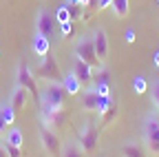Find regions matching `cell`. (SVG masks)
<instances>
[{
    "label": "cell",
    "mask_w": 159,
    "mask_h": 157,
    "mask_svg": "<svg viewBox=\"0 0 159 157\" xmlns=\"http://www.w3.org/2000/svg\"><path fill=\"white\" fill-rule=\"evenodd\" d=\"M73 55H75V60H82V62H86V64L93 67V69L102 67V62H99L97 55H95V47H93L91 35L77 38V40H75V47H73Z\"/></svg>",
    "instance_id": "277c9868"
},
{
    "label": "cell",
    "mask_w": 159,
    "mask_h": 157,
    "mask_svg": "<svg viewBox=\"0 0 159 157\" xmlns=\"http://www.w3.org/2000/svg\"><path fill=\"white\" fill-rule=\"evenodd\" d=\"M16 113H18V111H16V109L11 106V102H9V104H2V117H5L7 126L16 122Z\"/></svg>",
    "instance_id": "7402d4cb"
},
{
    "label": "cell",
    "mask_w": 159,
    "mask_h": 157,
    "mask_svg": "<svg viewBox=\"0 0 159 157\" xmlns=\"http://www.w3.org/2000/svg\"><path fill=\"white\" fill-rule=\"evenodd\" d=\"M124 38H126V42H135V38H137V33H135L133 29H128V31L124 33Z\"/></svg>",
    "instance_id": "83f0119b"
},
{
    "label": "cell",
    "mask_w": 159,
    "mask_h": 157,
    "mask_svg": "<svg viewBox=\"0 0 159 157\" xmlns=\"http://www.w3.org/2000/svg\"><path fill=\"white\" fill-rule=\"evenodd\" d=\"M49 51H51V38H47L42 33H35L33 35V53L38 58H44Z\"/></svg>",
    "instance_id": "9a60e30c"
},
{
    "label": "cell",
    "mask_w": 159,
    "mask_h": 157,
    "mask_svg": "<svg viewBox=\"0 0 159 157\" xmlns=\"http://www.w3.org/2000/svg\"><path fill=\"white\" fill-rule=\"evenodd\" d=\"M5 150L9 157H22V150H20V146H13V144H7L5 142Z\"/></svg>",
    "instance_id": "cb8c5ba5"
},
{
    "label": "cell",
    "mask_w": 159,
    "mask_h": 157,
    "mask_svg": "<svg viewBox=\"0 0 159 157\" xmlns=\"http://www.w3.org/2000/svg\"><path fill=\"white\" fill-rule=\"evenodd\" d=\"M29 91L27 89H22V86H18L16 84V89H13V93H11V97H9V102H11V106L16 109V111H22L25 106H27V102H29Z\"/></svg>",
    "instance_id": "4fadbf2b"
},
{
    "label": "cell",
    "mask_w": 159,
    "mask_h": 157,
    "mask_svg": "<svg viewBox=\"0 0 159 157\" xmlns=\"http://www.w3.org/2000/svg\"><path fill=\"white\" fill-rule=\"evenodd\" d=\"M119 153H122V157H148L146 146H142L139 142H126V144H122Z\"/></svg>",
    "instance_id": "5bb4252c"
},
{
    "label": "cell",
    "mask_w": 159,
    "mask_h": 157,
    "mask_svg": "<svg viewBox=\"0 0 159 157\" xmlns=\"http://www.w3.org/2000/svg\"><path fill=\"white\" fill-rule=\"evenodd\" d=\"M55 25L57 22H55L53 11L47 9V7H40L38 13H35V33H42V35L51 38L53 31H55Z\"/></svg>",
    "instance_id": "ba28073f"
},
{
    "label": "cell",
    "mask_w": 159,
    "mask_h": 157,
    "mask_svg": "<svg viewBox=\"0 0 159 157\" xmlns=\"http://www.w3.org/2000/svg\"><path fill=\"white\" fill-rule=\"evenodd\" d=\"M53 16H55V22H57V25H62V22H69V20H71L69 5H66V2H64V5H60V7L53 11Z\"/></svg>",
    "instance_id": "ffe728a7"
},
{
    "label": "cell",
    "mask_w": 159,
    "mask_h": 157,
    "mask_svg": "<svg viewBox=\"0 0 159 157\" xmlns=\"http://www.w3.org/2000/svg\"><path fill=\"white\" fill-rule=\"evenodd\" d=\"M73 73L77 75V80L82 82L84 86L93 84V67H89L86 62H82V60H75V62H73Z\"/></svg>",
    "instance_id": "8fae6325"
},
{
    "label": "cell",
    "mask_w": 159,
    "mask_h": 157,
    "mask_svg": "<svg viewBox=\"0 0 159 157\" xmlns=\"http://www.w3.org/2000/svg\"><path fill=\"white\" fill-rule=\"evenodd\" d=\"M150 97H152V104H155V109L159 111V80L155 82V86H152V95H150Z\"/></svg>",
    "instance_id": "484cf974"
},
{
    "label": "cell",
    "mask_w": 159,
    "mask_h": 157,
    "mask_svg": "<svg viewBox=\"0 0 159 157\" xmlns=\"http://www.w3.org/2000/svg\"><path fill=\"white\" fill-rule=\"evenodd\" d=\"M62 157H84V150L77 144V140H69L62 146Z\"/></svg>",
    "instance_id": "e0dca14e"
},
{
    "label": "cell",
    "mask_w": 159,
    "mask_h": 157,
    "mask_svg": "<svg viewBox=\"0 0 159 157\" xmlns=\"http://www.w3.org/2000/svg\"><path fill=\"white\" fill-rule=\"evenodd\" d=\"M77 144L82 146L84 153H93L97 150V144H99V131L93 122H84L77 131Z\"/></svg>",
    "instance_id": "8992f818"
},
{
    "label": "cell",
    "mask_w": 159,
    "mask_h": 157,
    "mask_svg": "<svg viewBox=\"0 0 159 157\" xmlns=\"http://www.w3.org/2000/svg\"><path fill=\"white\" fill-rule=\"evenodd\" d=\"M115 117H117V100H113V102H111V106H108L102 115H99V120H102V124L106 126V124H111V122L115 120Z\"/></svg>",
    "instance_id": "d6986e66"
},
{
    "label": "cell",
    "mask_w": 159,
    "mask_h": 157,
    "mask_svg": "<svg viewBox=\"0 0 159 157\" xmlns=\"http://www.w3.org/2000/svg\"><path fill=\"white\" fill-rule=\"evenodd\" d=\"M144 146L150 155H159V111H148L144 117Z\"/></svg>",
    "instance_id": "6da1fadb"
},
{
    "label": "cell",
    "mask_w": 159,
    "mask_h": 157,
    "mask_svg": "<svg viewBox=\"0 0 159 157\" xmlns=\"http://www.w3.org/2000/svg\"><path fill=\"white\" fill-rule=\"evenodd\" d=\"M95 89H97L99 95H111V84H108V82H97Z\"/></svg>",
    "instance_id": "d4e9b609"
},
{
    "label": "cell",
    "mask_w": 159,
    "mask_h": 157,
    "mask_svg": "<svg viewBox=\"0 0 159 157\" xmlns=\"http://www.w3.org/2000/svg\"><path fill=\"white\" fill-rule=\"evenodd\" d=\"M5 142H7V144H13V146H20V148H22L25 135H22V131H20L18 126H13V128H9V133H7V137H5Z\"/></svg>",
    "instance_id": "ac0fdd59"
},
{
    "label": "cell",
    "mask_w": 159,
    "mask_h": 157,
    "mask_svg": "<svg viewBox=\"0 0 159 157\" xmlns=\"http://www.w3.org/2000/svg\"><path fill=\"white\" fill-rule=\"evenodd\" d=\"M133 91L137 93V95H144L146 91H148V80L144 75H137L135 80H133Z\"/></svg>",
    "instance_id": "44dd1931"
},
{
    "label": "cell",
    "mask_w": 159,
    "mask_h": 157,
    "mask_svg": "<svg viewBox=\"0 0 159 157\" xmlns=\"http://www.w3.org/2000/svg\"><path fill=\"white\" fill-rule=\"evenodd\" d=\"M91 40H93V47H95V55H97V60L99 62H106V58H108V35L102 27H97L93 33H91Z\"/></svg>",
    "instance_id": "9c48e42d"
},
{
    "label": "cell",
    "mask_w": 159,
    "mask_h": 157,
    "mask_svg": "<svg viewBox=\"0 0 159 157\" xmlns=\"http://www.w3.org/2000/svg\"><path fill=\"white\" fill-rule=\"evenodd\" d=\"M62 86H64L66 95H80V93L84 91V84L77 80V75H75L73 71H69V73L62 77Z\"/></svg>",
    "instance_id": "7c38bea8"
},
{
    "label": "cell",
    "mask_w": 159,
    "mask_h": 157,
    "mask_svg": "<svg viewBox=\"0 0 159 157\" xmlns=\"http://www.w3.org/2000/svg\"><path fill=\"white\" fill-rule=\"evenodd\" d=\"M40 144H42V148L47 150L49 157H62V142H60V137L55 135L53 128H49V126L40 128Z\"/></svg>",
    "instance_id": "52a82bcc"
},
{
    "label": "cell",
    "mask_w": 159,
    "mask_h": 157,
    "mask_svg": "<svg viewBox=\"0 0 159 157\" xmlns=\"http://www.w3.org/2000/svg\"><path fill=\"white\" fill-rule=\"evenodd\" d=\"M57 27H60V35H62V38H71L73 35V20L62 22V25H57Z\"/></svg>",
    "instance_id": "603a6c76"
},
{
    "label": "cell",
    "mask_w": 159,
    "mask_h": 157,
    "mask_svg": "<svg viewBox=\"0 0 159 157\" xmlns=\"http://www.w3.org/2000/svg\"><path fill=\"white\" fill-rule=\"evenodd\" d=\"M0 157H9L7 150H5V144H0Z\"/></svg>",
    "instance_id": "4dcf8cb0"
},
{
    "label": "cell",
    "mask_w": 159,
    "mask_h": 157,
    "mask_svg": "<svg viewBox=\"0 0 159 157\" xmlns=\"http://www.w3.org/2000/svg\"><path fill=\"white\" fill-rule=\"evenodd\" d=\"M64 100H66V91H64L62 82H44V86L40 89L38 104H49L53 109H64Z\"/></svg>",
    "instance_id": "7a4b0ae2"
},
{
    "label": "cell",
    "mask_w": 159,
    "mask_h": 157,
    "mask_svg": "<svg viewBox=\"0 0 159 157\" xmlns=\"http://www.w3.org/2000/svg\"><path fill=\"white\" fill-rule=\"evenodd\" d=\"M97 102H99V93L95 89V84H89L82 95H80V109L84 113H95L97 111Z\"/></svg>",
    "instance_id": "30bf717a"
},
{
    "label": "cell",
    "mask_w": 159,
    "mask_h": 157,
    "mask_svg": "<svg viewBox=\"0 0 159 157\" xmlns=\"http://www.w3.org/2000/svg\"><path fill=\"white\" fill-rule=\"evenodd\" d=\"M5 128H7V122H5V117H2V104H0V135L5 133Z\"/></svg>",
    "instance_id": "f1b7e54d"
},
{
    "label": "cell",
    "mask_w": 159,
    "mask_h": 157,
    "mask_svg": "<svg viewBox=\"0 0 159 157\" xmlns=\"http://www.w3.org/2000/svg\"><path fill=\"white\" fill-rule=\"evenodd\" d=\"M152 62H155V67H157V69H159V51H157V53H155V55H152Z\"/></svg>",
    "instance_id": "f546056e"
},
{
    "label": "cell",
    "mask_w": 159,
    "mask_h": 157,
    "mask_svg": "<svg viewBox=\"0 0 159 157\" xmlns=\"http://www.w3.org/2000/svg\"><path fill=\"white\" fill-rule=\"evenodd\" d=\"M108 9L115 18H126L128 11H130V0H113Z\"/></svg>",
    "instance_id": "2e32d148"
},
{
    "label": "cell",
    "mask_w": 159,
    "mask_h": 157,
    "mask_svg": "<svg viewBox=\"0 0 159 157\" xmlns=\"http://www.w3.org/2000/svg\"><path fill=\"white\" fill-rule=\"evenodd\" d=\"M38 80H44V82H62V73H60V67L55 62V58L51 53H47L44 58H40V62L33 69Z\"/></svg>",
    "instance_id": "3957f363"
},
{
    "label": "cell",
    "mask_w": 159,
    "mask_h": 157,
    "mask_svg": "<svg viewBox=\"0 0 159 157\" xmlns=\"http://www.w3.org/2000/svg\"><path fill=\"white\" fill-rule=\"evenodd\" d=\"M157 2H159V0H157Z\"/></svg>",
    "instance_id": "1f68e13d"
},
{
    "label": "cell",
    "mask_w": 159,
    "mask_h": 157,
    "mask_svg": "<svg viewBox=\"0 0 159 157\" xmlns=\"http://www.w3.org/2000/svg\"><path fill=\"white\" fill-rule=\"evenodd\" d=\"M16 84L22 86L29 91L31 97H40V89H38V80H35V73L31 67H27V62H20L18 64V71H16Z\"/></svg>",
    "instance_id": "5b68a950"
},
{
    "label": "cell",
    "mask_w": 159,
    "mask_h": 157,
    "mask_svg": "<svg viewBox=\"0 0 159 157\" xmlns=\"http://www.w3.org/2000/svg\"><path fill=\"white\" fill-rule=\"evenodd\" d=\"M111 2H113V0H97V11H102V9H108L111 7Z\"/></svg>",
    "instance_id": "4316f807"
}]
</instances>
